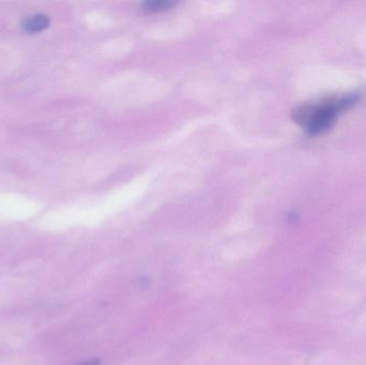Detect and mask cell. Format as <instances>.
Masks as SVG:
<instances>
[{"label": "cell", "instance_id": "6da1fadb", "mask_svg": "<svg viewBox=\"0 0 366 365\" xmlns=\"http://www.w3.org/2000/svg\"><path fill=\"white\" fill-rule=\"evenodd\" d=\"M356 94L341 98L327 99L315 104H305L294 111L295 121L305 129L309 134L320 135L331 129L340 114L356 104Z\"/></svg>", "mask_w": 366, "mask_h": 365}, {"label": "cell", "instance_id": "7a4b0ae2", "mask_svg": "<svg viewBox=\"0 0 366 365\" xmlns=\"http://www.w3.org/2000/svg\"><path fill=\"white\" fill-rule=\"evenodd\" d=\"M49 25V16L39 13V14H34L24 19L21 27H23L25 31L29 32V34H36V32H41L46 29Z\"/></svg>", "mask_w": 366, "mask_h": 365}, {"label": "cell", "instance_id": "277c9868", "mask_svg": "<svg viewBox=\"0 0 366 365\" xmlns=\"http://www.w3.org/2000/svg\"><path fill=\"white\" fill-rule=\"evenodd\" d=\"M81 365H98L97 362L94 361H88V362H84V364H81Z\"/></svg>", "mask_w": 366, "mask_h": 365}, {"label": "cell", "instance_id": "3957f363", "mask_svg": "<svg viewBox=\"0 0 366 365\" xmlns=\"http://www.w3.org/2000/svg\"><path fill=\"white\" fill-rule=\"evenodd\" d=\"M173 6V2L164 1V0H154V1H146L144 4V10L148 12H160V11H165Z\"/></svg>", "mask_w": 366, "mask_h": 365}]
</instances>
